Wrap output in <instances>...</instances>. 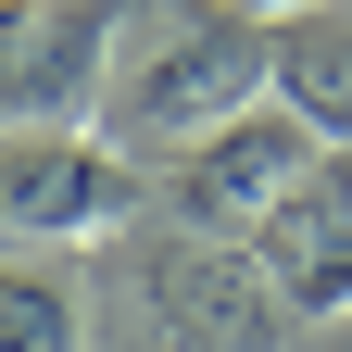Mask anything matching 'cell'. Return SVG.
Returning a JSON list of instances; mask_svg holds the SVG:
<instances>
[{"label":"cell","mask_w":352,"mask_h":352,"mask_svg":"<svg viewBox=\"0 0 352 352\" xmlns=\"http://www.w3.org/2000/svg\"><path fill=\"white\" fill-rule=\"evenodd\" d=\"M252 101H277V25L239 13V0H176V13L139 38V51L113 63L101 88V139L139 164V151H189L214 126H239Z\"/></svg>","instance_id":"cell-1"},{"label":"cell","mask_w":352,"mask_h":352,"mask_svg":"<svg viewBox=\"0 0 352 352\" xmlns=\"http://www.w3.org/2000/svg\"><path fill=\"white\" fill-rule=\"evenodd\" d=\"M139 201H151V176L101 126H0V252L13 264L88 252V239L139 227Z\"/></svg>","instance_id":"cell-2"},{"label":"cell","mask_w":352,"mask_h":352,"mask_svg":"<svg viewBox=\"0 0 352 352\" xmlns=\"http://www.w3.org/2000/svg\"><path fill=\"white\" fill-rule=\"evenodd\" d=\"M327 176V139L302 126L289 101H252L239 126H214V139H189L151 189L176 201V227H201V239H252L264 214H277L289 189H315Z\"/></svg>","instance_id":"cell-3"},{"label":"cell","mask_w":352,"mask_h":352,"mask_svg":"<svg viewBox=\"0 0 352 352\" xmlns=\"http://www.w3.org/2000/svg\"><path fill=\"white\" fill-rule=\"evenodd\" d=\"M126 0H0V113L13 126H88L113 88Z\"/></svg>","instance_id":"cell-4"},{"label":"cell","mask_w":352,"mask_h":352,"mask_svg":"<svg viewBox=\"0 0 352 352\" xmlns=\"http://www.w3.org/2000/svg\"><path fill=\"white\" fill-rule=\"evenodd\" d=\"M151 327L176 352H289V302H277V277H264L252 252L176 227L151 252Z\"/></svg>","instance_id":"cell-5"},{"label":"cell","mask_w":352,"mask_h":352,"mask_svg":"<svg viewBox=\"0 0 352 352\" xmlns=\"http://www.w3.org/2000/svg\"><path fill=\"white\" fill-rule=\"evenodd\" d=\"M252 264L277 277L289 327H340L352 315V164H327L315 189H289L277 214L252 227Z\"/></svg>","instance_id":"cell-6"},{"label":"cell","mask_w":352,"mask_h":352,"mask_svg":"<svg viewBox=\"0 0 352 352\" xmlns=\"http://www.w3.org/2000/svg\"><path fill=\"white\" fill-rule=\"evenodd\" d=\"M277 101L315 139H352V13H289L277 25Z\"/></svg>","instance_id":"cell-7"},{"label":"cell","mask_w":352,"mask_h":352,"mask_svg":"<svg viewBox=\"0 0 352 352\" xmlns=\"http://www.w3.org/2000/svg\"><path fill=\"white\" fill-rule=\"evenodd\" d=\"M0 352H88V302H76V277L0 252Z\"/></svg>","instance_id":"cell-8"},{"label":"cell","mask_w":352,"mask_h":352,"mask_svg":"<svg viewBox=\"0 0 352 352\" xmlns=\"http://www.w3.org/2000/svg\"><path fill=\"white\" fill-rule=\"evenodd\" d=\"M239 13H264V25H289V13H327V0H239Z\"/></svg>","instance_id":"cell-9"}]
</instances>
